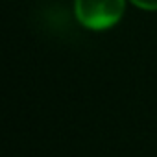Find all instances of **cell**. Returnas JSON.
<instances>
[{"label":"cell","mask_w":157,"mask_h":157,"mask_svg":"<svg viewBox=\"0 0 157 157\" xmlns=\"http://www.w3.org/2000/svg\"><path fill=\"white\" fill-rule=\"evenodd\" d=\"M74 11L83 26L104 30L118 22L124 13V0H76Z\"/></svg>","instance_id":"obj_1"},{"label":"cell","mask_w":157,"mask_h":157,"mask_svg":"<svg viewBox=\"0 0 157 157\" xmlns=\"http://www.w3.org/2000/svg\"><path fill=\"white\" fill-rule=\"evenodd\" d=\"M140 10H157V0H131Z\"/></svg>","instance_id":"obj_2"}]
</instances>
